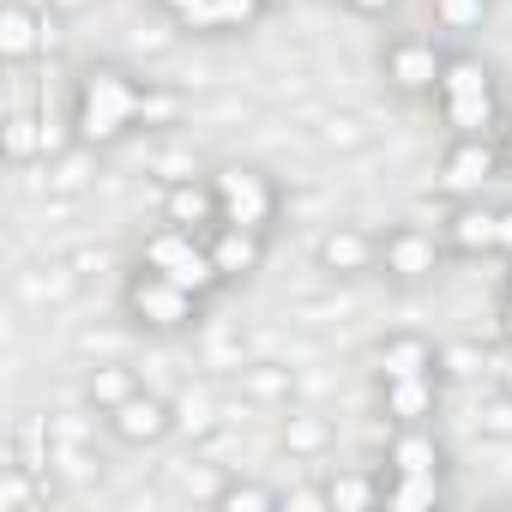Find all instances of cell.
Masks as SVG:
<instances>
[{"label":"cell","instance_id":"1","mask_svg":"<svg viewBox=\"0 0 512 512\" xmlns=\"http://www.w3.org/2000/svg\"><path fill=\"white\" fill-rule=\"evenodd\" d=\"M181 115H187V97L175 85L139 79L115 61H91L73 79V103H67L73 145H85V151H115L139 133H169V127H181Z\"/></svg>","mask_w":512,"mask_h":512},{"label":"cell","instance_id":"2","mask_svg":"<svg viewBox=\"0 0 512 512\" xmlns=\"http://www.w3.org/2000/svg\"><path fill=\"white\" fill-rule=\"evenodd\" d=\"M374 392L392 428H422L440 416V344L422 332H392L374 350Z\"/></svg>","mask_w":512,"mask_h":512},{"label":"cell","instance_id":"3","mask_svg":"<svg viewBox=\"0 0 512 512\" xmlns=\"http://www.w3.org/2000/svg\"><path fill=\"white\" fill-rule=\"evenodd\" d=\"M434 115L446 127V139H500L506 127V103H500V79L482 55L452 49L434 85Z\"/></svg>","mask_w":512,"mask_h":512},{"label":"cell","instance_id":"4","mask_svg":"<svg viewBox=\"0 0 512 512\" xmlns=\"http://www.w3.org/2000/svg\"><path fill=\"white\" fill-rule=\"evenodd\" d=\"M446 476V440L434 434V422L422 428H392L386 452H380V494L392 512H434L446 500L440 488Z\"/></svg>","mask_w":512,"mask_h":512},{"label":"cell","instance_id":"5","mask_svg":"<svg viewBox=\"0 0 512 512\" xmlns=\"http://www.w3.org/2000/svg\"><path fill=\"white\" fill-rule=\"evenodd\" d=\"M121 314L139 332H151V338H181V332H193L205 320V296H193L175 278H163V272H151V266L133 260V272L121 284Z\"/></svg>","mask_w":512,"mask_h":512},{"label":"cell","instance_id":"6","mask_svg":"<svg viewBox=\"0 0 512 512\" xmlns=\"http://www.w3.org/2000/svg\"><path fill=\"white\" fill-rule=\"evenodd\" d=\"M139 266L175 278L181 290H193V296H205V302H211L217 290H229L223 272H217V260H211V241L193 235V229H175V223H157V229L139 241Z\"/></svg>","mask_w":512,"mask_h":512},{"label":"cell","instance_id":"7","mask_svg":"<svg viewBox=\"0 0 512 512\" xmlns=\"http://www.w3.org/2000/svg\"><path fill=\"white\" fill-rule=\"evenodd\" d=\"M211 187H217V223H235V229H253V235H272L278 229L284 187L260 163H223L211 175Z\"/></svg>","mask_w":512,"mask_h":512},{"label":"cell","instance_id":"8","mask_svg":"<svg viewBox=\"0 0 512 512\" xmlns=\"http://www.w3.org/2000/svg\"><path fill=\"white\" fill-rule=\"evenodd\" d=\"M452 260H512V205L458 199L440 223Z\"/></svg>","mask_w":512,"mask_h":512},{"label":"cell","instance_id":"9","mask_svg":"<svg viewBox=\"0 0 512 512\" xmlns=\"http://www.w3.org/2000/svg\"><path fill=\"white\" fill-rule=\"evenodd\" d=\"M145 7L187 37H247L272 13V0H145Z\"/></svg>","mask_w":512,"mask_h":512},{"label":"cell","instance_id":"10","mask_svg":"<svg viewBox=\"0 0 512 512\" xmlns=\"http://www.w3.org/2000/svg\"><path fill=\"white\" fill-rule=\"evenodd\" d=\"M440 67H446V49H440L428 31H398V37H386V49H380V79H386V91H398V97H434Z\"/></svg>","mask_w":512,"mask_h":512},{"label":"cell","instance_id":"11","mask_svg":"<svg viewBox=\"0 0 512 512\" xmlns=\"http://www.w3.org/2000/svg\"><path fill=\"white\" fill-rule=\"evenodd\" d=\"M440 260H452L446 253V235H434V229H422V223H392V229H380V278H392V284H422V278H434L440 272Z\"/></svg>","mask_w":512,"mask_h":512},{"label":"cell","instance_id":"12","mask_svg":"<svg viewBox=\"0 0 512 512\" xmlns=\"http://www.w3.org/2000/svg\"><path fill=\"white\" fill-rule=\"evenodd\" d=\"M494 175H506L500 139H446L440 169H434V187L458 205V199H482V187H488Z\"/></svg>","mask_w":512,"mask_h":512},{"label":"cell","instance_id":"13","mask_svg":"<svg viewBox=\"0 0 512 512\" xmlns=\"http://www.w3.org/2000/svg\"><path fill=\"white\" fill-rule=\"evenodd\" d=\"M103 428H109L121 446H157V440H169V428H175V404L139 386V392L121 398L115 410H103Z\"/></svg>","mask_w":512,"mask_h":512},{"label":"cell","instance_id":"14","mask_svg":"<svg viewBox=\"0 0 512 512\" xmlns=\"http://www.w3.org/2000/svg\"><path fill=\"white\" fill-rule=\"evenodd\" d=\"M49 43H55V25L43 7H31V0H7L0 7V61L7 67H31Z\"/></svg>","mask_w":512,"mask_h":512},{"label":"cell","instance_id":"15","mask_svg":"<svg viewBox=\"0 0 512 512\" xmlns=\"http://www.w3.org/2000/svg\"><path fill=\"white\" fill-rule=\"evenodd\" d=\"M314 260H320L326 278H362V272L380 266V235H368V229H356V223H338V229L320 235Z\"/></svg>","mask_w":512,"mask_h":512},{"label":"cell","instance_id":"16","mask_svg":"<svg viewBox=\"0 0 512 512\" xmlns=\"http://www.w3.org/2000/svg\"><path fill=\"white\" fill-rule=\"evenodd\" d=\"M205 241H211V260H217L223 284H247L266 266V247H272V235H253V229H235V223H211Z\"/></svg>","mask_w":512,"mask_h":512},{"label":"cell","instance_id":"17","mask_svg":"<svg viewBox=\"0 0 512 512\" xmlns=\"http://www.w3.org/2000/svg\"><path fill=\"white\" fill-rule=\"evenodd\" d=\"M157 223H175V229H193V235H205L211 223H217V187H211V175L205 181H169L163 187V205H157Z\"/></svg>","mask_w":512,"mask_h":512},{"label":"cell","instance_id":"18","mask_svg":"<svg viewBox=\"0 0 512 512\" xmlns=\"http://www.w3.org/2000/svg\"><path fill=\"white\" fill-rule=\"evenodd\" d=\"M320 506H332V512H374V506H386L380 470H332L320 482Z\"/></svg>","mask_w":512,"mask_h":512},{"label":"cell","instance_id":"19","mask_svg":"<svg viewBox=\"0 0 512 512\" xmlns=\"http://www.w3.org/2000/svg\"><path fill=\"white\" fill-rule=\"evenodd\" d=\"M434 37H476L488 25V0H428Z\"/></svg>","mask_w":512,"mask_h":512},{"label":"cell","instance_id":"20","mask_svg":"<svg viewBox=\"0 0 512 512\" xmlns=\"http://www.w3.org/2000/svg\"><path fill=\"white\" fill-rule=\"evenodd\" d=\"M211 506H217V512H278V506H284V494H278V488H266V482H241V476H235V482H223V488H217V500H211Z\"/></svg>","mask_w":512,"mask_h":512},{"label":"cell","instance_id":"21","mask_svg":"<svg viewBox=\"0 0 512 512\" xmlns=\"http://www.w3.org/2000/svg\"><path fill=\"white\" fill-rule=\"evenodd\" d=\"M0 151H7V163H31L43 151V121L37 115H7V127H0Z\"/></svg>","mask_w":512,"mask_h":512},{"label":"cell","instance_id":"22","mask_svg":"<svg viewBox=\"0 0 512 512\" xmlns=\"http://www.w3.org/2000/svg\"><path fill=\"white\" fill-rule=\"evenodd\" d=\"M133 392H139V380H133V368H121V362H109V368L91 374V404H97V410H115V404L133 398Z\"/></svg>","mask_w":512,"mask_h":512},{"label":"cell","instance_id":"23","mask_svg":"<svg viewBox=\"0 0 512 512\" xmlns=\"http://www.w3.org/2000/svg\"><path fill=\"white\" fill-rule=\"evenodd\" d=\"M344 7L356 13V19H386V13H398L404 0H344Z\"/></svg>","mask_w":512,"mask_h":512},{"label":"cell","instance_id":"24","mask_svg":"<svg viewBox=\"0 0 512 512\" xmlns=\"http://www.w3.org/2000/svg\"><path fill=\"white\" fill-rule=\"evenodd\" d=\"M494 332H500V344H512V290H506L500 308H494Z\"/></svg>","mask_w":512,"mask_h":512},{"label":"cell","instance_id":"25","mask_svg":"<svg viewBox=\"0 0 512 512\" xmlns=\"http://www.w3.org/2000/svg\"><path fill=\"white\" fill-rule=\"evenodd\" d=\"M494 386H500V392H506V398H512V344H506V356H500V362H494Z\"/></svg>","mask_w":512,"mask_h":512},{"label":"cell","instance_id":"26","mask_svg":"<svg viewBox=\"0 0 512 512\" xmlns=\"http://www.w3.org/2000/svg\"><path fill=\"white\" fill-rule=\"evenodd\" d=\"M500 163H506V175H512V121L500 127Z\"/></svg>","mask_w":512,"mask_h":512},{"label":"cell","instance_id":"27","mask_svg":"<svg viewBox=\"0 0 512 512\" xmlns=\"http://www.w3.org/2000/svg\"><path fill=\"white\" fill-rule=\"evenodd\" d=\"M272 7H302V0H272Z\"/></svg>","mask_w":512,"mask_h":512},{"label":"cell","instance_id":"28","mask_svg":"<svg viewBox=\"0 0 512 512\" xmlns=\"http://www.w3.org/2000/svg\"><path fill=\"white\" fill-rule=\"evenodd\" d=\"M506 290H512V260H506Z\"/></svg>","mask_w":512,"mask_h":512}]
</instances>
